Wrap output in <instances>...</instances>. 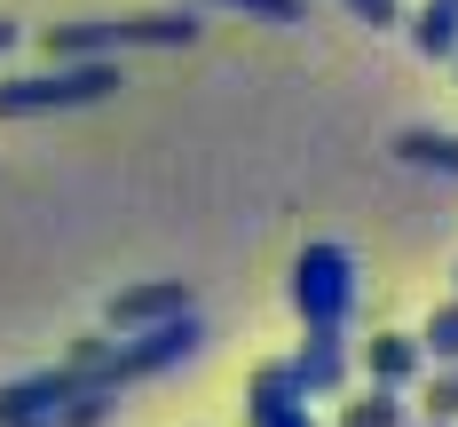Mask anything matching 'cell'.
Wrapping results in <instances>:
<instances>
[{
  "label": "cell",
  "mask_w": 458,
  "mask_h": 427,
  "mask_svg": "<svg viewBox=\"0 0 458 427\" xmlns=\"http://www.w3.org/2000/svg\"><path fill=\"white\" fill-rule=\"evenodd\" d=\"M222 8H245V16H269V24H309V0H222Z\"/></svg>",
  "instance_id": "cell-14"
},
{
  "label": "cell",
  "mask_w": 458,
  "mask_h": 427,
  "mask_svg": "<svg viewBox=\"0 0 458 427\" xmlns=\"http://www.w3.org/2000/svg\"><path fill=\"white\" fill-rule=\"evenodd\" d=\"M206 348V325L198 317H158V325L127 332V348H111L103 364H95V380H111V388H127V380H150V372H174V364H190Z\"/></svg>",
  "instance_id": "cell-4"
},
{
  "label": "cell",
  "mask_w": 458,
  "mask_h": 427,
  "mask_svg": "<svg viewBox=\"0 0 458 427\" xmlns=\"http://www.w3.org/2000/svg\"><path fill=\"white\" fill-rule=\"evenodd\" d=\"M16 40H24V24H16V16H0V56H8Z\"/></svg>",
  "instance_id": "cell-16"
},
{
  "label": "cell",
  "mask_w": 458,
  "mask_h": 427,
  "mask_svg": "<svg viewBox=\"0 0 458 427\" xmlns=\"http://www.w3.org/2000/svg\"><path fill=\"white\" fill-rule=\"evenodd\" d=\"M284 293H293L301 325H348L356 301H364V269H356V253H348L340 237H317V245H301Z\"/></svg>",
  "instance_id": "cell-2"
},
{
  "label": "cell",
  "mask_w": 458,
  "mask_h": 427,
  "mask_svg": "<svg viewBox=\"0 0 458 427\" xmlns=\"http://www.w3.org/2000/svg\"><path fill=\"white\" fill-rule=\"evenodd\" d=\"M364 372L379 380V388H411V380L427 372V340H411V332H371L364 340Z\"/></svg>",
  "instance_id": "cell-8"
},
{
  "label": "cell",
  "mask_w": 458,
  "mask_h": 427,
  "mask_svg": "<svg viewBox=\"0 0 458 427\" xmlns=\"http://www.w3.org/2000/svg\"><path fill=\"white\" fill-rule=\"evenodd\" d=\"M340 427H411L403 420V388H379V380H371L364 396L340 412Z\"/></svg>",
  "instance_id": "cell-11"
},
{
  "label": "cell",
  "mask_w": 458,
  "mask_h": 427,
  "mask_svg": "<svg viewBox=\"0 0 458 427\" xmlns=\"http://www.w3.org/2000/svg\"><path fill=\"white\" fill-rule=\"evenodd\" d=\"M340 332H348V325H309L301 356H293V380H301V396H309V404L348 388V340H340Z\"/></svg>",
  "instance_id": "cell-6"
},
{
  "label": "cell",
  "mask_w": 458,
  "mask_h": 427,
  "mask_svg": "<svg viewBox=\"0 0 458 427\" xmlns=\"http://www.w3.org/2000/svg\"><path fill=\"white\" fill-rule=\"evenodd\" d=\"M411 427H451V420H411Z\"/></svg>",
  "instance_id": "cell-17"
},
{
  "label": "cell",
  "mask_w": 458,
  "mask_h": 427,
  "mask_svg": "<svg viewBox=\"0 0 458 427\" xmlns=\"http://www.w3.org/2000/svg\"><path fill=\"white\" fill-rule=\"evenodd\" d=\"M419 340H427V364H458V293L419 325Z\"/></svg>",
  "instance_id": "cell-12"
},
{
  "label": "cell",
  "mask_w": 458,
  "mask_h": 427,
  "mask_svg": "<svg viewBox=\"0 0 458 427\" xmlns=\"http://www.w3.org/2000/svg\"><path fill=\"white\" fill-rule=\"evenodd\" d=\"M395 158L419 167V175H451L458 183V135H443V127H403L395 135Z\"/></svg>",
  "instance_id": "cell-9"
},
{
  "label": "cell",
  "mask_w": 458,
  "mask_h": 427,
  "mask_svg": "<svg viewBox=\"0 0 458 427\" xmlns=\"http://www.w3.org/2000/svg\"><path fill=\"white\" fill-rule=\"evenodd\" d=\"M411 47L419 56H435V64H451L458 56V0H427L411 16Z\"/></svg>",
  "instance_id": "cell-10"
},
{
  "label": "cell",
  "mask_w": 458,
  "mask_h": 427,
  "mask_svg": "<svg viewBox=\"0 0 458 427\" xmlns=\"http://www.w3.org/2000/svg\"><path fill=\"white\" fill-rule=\"evenodd\" d=\"M206 32L190 8H158V16H80V24H55L47 56H119V47H190Z\"/></svg>",
  "instance_id": "cell-3"
},
{
  "label": "cell",
  "mask_w": 458,
  "mask_h": 427,
  "mask_svg": "<svg viewBox=\"0 0 458 427\" xmlns=\"http://www.w3.org/2000/svg\"><path fill=\"white\" fill-rule=\"evenodd\" d=\"M348 8H356V16H364L371 32H387V24H395V0H348Z\"/></svg>",
  "instance_id": "cell-15"
},
{
  "label": "cell",
  "mask_w": 458,
  "mask_h": 427,
  "mask_svg": "<svg viewBox=\"0 0 458 427\" xmlns=\"http://www.w3.org/2000/svg\"><path fill=\"white\" fill-rule=\"evenodd\" d=\"M190 309V293L174 278H158V285H127L119 301H111V332H142V325H158V317H182Z\"/></svg>",
  "instance_id": "cell-7"
},
{
  "label": "cell",
  "mask_w": 458,
  "mask_h": 427,
  "mask_svg": "<svg viewBox=\"0 0 458 427\" xmlns=\"http://www.w3.org/2000/svg\"><path fill=\"white\" fill-rule=\"evenodd\" d=\"M88 388L80 364H55V372H32V380H8L0 388V427H64V404Z\"/></svg>",
  "instance_id": "cell-5"
},
{
  "label": "cell",
  "mask_w": 458,
  "mask_h": 427,
  "mask_svg": "<svg viewBox=\"0 0 458 427\" xmlns=\"http://www.w3.org/2000/svg\"><path fill=\"white\" fill-rule=\"evenodd\" d=\"M427 420H451L458 427V364H443V372L427 380Z\"/></svg>",
  "instance_id": "cell-13"
},
{
  "label": "cell",
  "mask_w": 458,
  "mask_h": 427,
  "mask_svg": "<svg viewBox=\"0 0 458 427\" xmlns=\"http://www.w3.org/2000/svg\"><path fill=\"white\" fill-rule=\"evenodd\" d=\"M127 88L111 56H64L55 72H32V80H0V119H32V111H88V103H111Z\"/></svg>",
  "instance_id": "cell-1"
}]
</instances>
